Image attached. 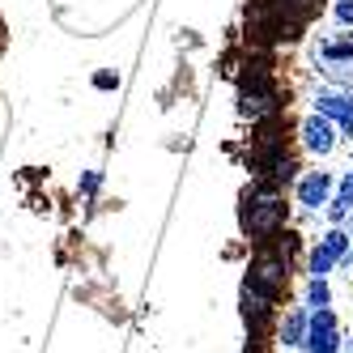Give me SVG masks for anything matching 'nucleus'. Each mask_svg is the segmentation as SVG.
Wrapping results in <instances>:
<instances>
[{"instance_id": "4468645a", "label": "nucleus", "mask_w": 353, "mask_h": 353, "mask_svg": "<svg viewBox=\"0 0 353 353\" xmlns=\"http://www.w3.org/2000/svg\"><path fill=\"white\" fill-rule=\"evenodd\" d=\"M332 264H336V256L319 243V247L311 251V276H327V272H332Z\"/></svg>"}, {"instance_id": "9d476101", "label": "nucleus", "mask_w": 353, "mask_h": 353, "mask_svg": "<svg viewBox=\"0 0 353 353\" xmlns=\"http://www.w3.org/2000/svg\"><path fill=\"white\" fill-rule=\"evenodd\" d=\"M272 5H276V13H281V17L302 21V26H307V21L323 9V0H272Z\"/></svg>"}, {"instance_id": "a211bd4d", "label": "nucleus", "mask_w": 353, "mask_h": 353, "mask_svg": "<svg viewBox=\"0 0 353 353\" xmlns=\"http://www.w3.org/2000/svg\"><path fill=\"white\" fill-rule=\"evenodd\" d=\"M98 183H103V174H98V170H85V174H81V183H77V192L94 196V192H98Z\"/></svg>"}, {"instance_id": "dca6fc26", "label": "nucleus", "mask_w": 353, "mask_h": 353, "mask_svg": "<svg viewBox=\"0 0 353 353\" xmlns=\"http://www.w3.org/2000/svg\"><path fill=\"white\" fill-rule=\"evenodd\" d=\"M323 72H327L336 85H353V64H327Z\"/></svg>"}, {"instance_id": "f3484780", "label": "nucleus", "mask_w": 353, "mask_h": 353, "mask_svg": "<svg viewBox=\"0 0 353 353\" xmlns=\"http://www.w3.org/2000/svg\"><path fill=\"white\" fill-rule=\"evenodd\" d=\"M94 85H98V90H119V72H111V68L94 72Z\"/></svg>"}, {"instance_id": "aec40b11", "label": "nucleus", "mask_w": 353, "mask_h": 353, "mask_svg": "<svg viewBox=\"0 0 353 353\" xmlns=\"http://www.w3.org/2000/svg\"><path fill=\"white\" fill-rule=\"evenodd\" d=\"M349 239H353V234H349ZM345 260H349V264H353V256H345Z\"/></svg>"}, {"instance_id": "0eeeda50", "label": "nucleus", "mask_w": 353, "mask_h": 353, "mask_svg": "<svg viewBox=\"0 0 353 353\" xmlns=\"http://www.w3.org/2000/svg\"><path fill=\"white\" fill-rule=\"evenodd\" d=\"M302 145L311 149V154H332L336 149V123L332 119H323V115H311L307 123H302Z\"/></svg>"}, {"instance_id": "2eb2a0df", "label": "nucleus", "mask_w": 353, "mask_h": 353, "mask_svg": "<svg viewBox=\"0 0 353 353\" xmlns=\"http://www.w3.org/2000/svg\"><path fill=\"white\" fill-rule=\"evenodd\" d=\"M349 243H353V239H349V234L341 230V225H336V230H327V234H323V247L332 251L336 260H345V256H349Z\"/></svg>"}, {"instance_id": "f03ea898", "label": "nucleus", "mask_w": 353, "mask_h": 353, "mask_svg": "<svg viewBox=\"0 0 353 353\" xmlns=\"http://www.w3.org/2000/svg\"><path fill=\"white\" fill-rule=\"evenodd\" d=\"M285 111V94L272 77V64L268 60H247V72L239 77V115L260 123Z\"/></svg>"}, {"instance_id": "7ed1b4c3", "label": "nucleus", "mask_w": 353, "mask_h": 353, "mask_svg": "<svg viewBox=\"0 0 353 353\" xmlns=\"http://www.w3.org/2000/svg\"><path fill=\"white\" fill-rule=\"evenodd\" d=\"M239 225H243V234L251 243H264L276 230H285V200H281V192L268 188V183H251L243 192V205H239Z\"/></svg>"}, {"instance_id": "6e6552de", "label": "nucleus", "mask_w": 353, "mask_h": 353, "mask_svg": "<svg viewBox=\"0 0 353 353\" xmlns=\"http://www.w3.org/2000/svg\"><path fill=\"white\" fill-rule=\"evenodd\" d=\"M327 196H332V174H327V170L302 174V183H298V205L302 209H323Z\"/></svg>"}, {"instance_id": "6ab92c4d", "label": "nucleus", "mask_w": 353, "mask_h": 353, "mask_svg": "<svg viewBox=\"0 0 353 353\" xmlns=\"http://www.w3.org/2000/svg\"><path fill=\"white\" fill-rule=\"evenodd\" d=\"M336 17L341 26H353V0H336Z\"/></svg>"}, {"instance_id": "20e7f679", "label": "nucleus", "mask_w": 353, "mask_h": 353, "mask_svg": "<svg viewBox=\"0 0 353 353\" xmlns=\"http://www.w3.org/2000/svg\"><path fill=\"white\" fill-rule=\"evenodd\" d=\"M307 353H336L341 349V336H336V315L319 307L311 311V323H307V341H302Z\"/></svg>"}, {"instance_id": "412c9836", "label": "nucleus", "mask_w": 353, "mask_h": 353, "mask_svg": "<svg viewBox=\"0 0 353 353\" xmlns=\"http://www.w3.org/2000/svg\"><path fill=\"white\" fill-rule=\"evenodd\" d=\"M0 47H5V34H0Z\"/></svg>"}, {"instance_id": "f8f14e48", "label": "nucleus", "mask_w": 353, "mask_h": 353, "mask_svg": "<svg viewBox=\"0 0 353 353\" xmlns=\"http://www.w3.org/2000/svg\"><path fill=\"white\" fill-rule=\"evenodd\" d=\"M319 60H323V64H353V39L323 43V47H319Z\"/></svg>"}, {"instance_id": "ddd939ff", "label": "nucleus", "mask_w": 353, "mask_h": 353, "mask_svg": "<svg viewBox=\"0 0 353 353\" xmlns=\"http://www.w3.org/2000/svg\"><path fill=\"white\" fill-rule=\"evenodd\" d=\"M327 302H332V290H327V281L323 276H311V285H307V307H327Z\"/></svg>"}, {"instance_id": "9b49d317", "label": "nucleus", "mask_w": 353, "mask_h": 353, "mask_svg": "<svg viewBox=\"0 0 353 353\" xmlns=\"http://www.w3.org/2000/svg\"><path fill=\"white\" fill-rule=\"evenodd\" d=\"M349 209H353V166H349V174H345V183H341V196L327 205V217L332 221H345L349 217Z\"/></svg>"}, {"instance_id": "f257e3e1", "label": "nucleus", "mask_w": 353, "mask_h": 353, "mask_svg": "<svg viewBox=\"0 0 353 353\" xmlns=\"http://www.w3.org/2000/svg\"><path fill=\"white\" fill-rule=\"evenodd\" d=\"M294 251H298V239L290 230H276L272 239L256 243V256H251V264H247V281L243 285H251L256 294H264V298L276 302V298L285 294V285H290V260H294Z\"/></svg>"}, {"instance_id": "39448f33", "label": "nucleus", "mask_w": 353, "mask_h": 353, "mask_svg": "<svg viewBox=\"0 0 353 353\" xmlns=\"http://www.w3.org/2000/svg\"><path fill=\"white\" fill-rule=\"evenodd\" d=\"M315 115L332 119L341 132H353V94L349 90H323L315 98Z\"/></svg>"}, {"instance_id": "1a4fd4ad", "label": "nucleus", "mask_w": 353, "mask_h": 353, "mask_svg": "<svg viewBox=\"0 0 353 353\" xmlns=\"http://www.w3.org/2000/svg\"><path fill=\"white\" fill-rule=\"evenodd\" d=\"M307 323H311V311L307 307H294L290 315H285V323H281V345H302L307 341Z\"/></svg>"}, {"instance_id": "423d86ee", "label": "nucleus", "mask_w": 353, "mask_h": 353, "mask_svg": "<svg viewBox=\"0 0 353 353\" xmlns=\"http://www.w3.org/2000/svg\"><path fill=\"white\" fill-rule=\"evenodd\" d=\"M272 307H276L272 298H264V294H256L251 285H243V319H247L251 341H264L268 323H272Z\"/></svg>"}]
</instances>
